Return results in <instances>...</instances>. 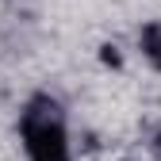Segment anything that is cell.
Instances as JSON below:
<instances>
[{
	"label": "cell",
	"mask_w": 161,
	"mask_h": 161,
	"mask_svg": "<svg viewBox=\"0 0 161 161\" xmlns=\"http://www.w3.org/2000/svg\"><path fill=\"white\" fill-rule=\"evenodd\" d=\"M23 142H27L31 161H69L65 127L58 119V108L46 100L31 104V111L23 115Z\"/></svg>",
	"instance_id": "1"
},
{
	"label": "cell",
	"mask_w": 161,
	"mask_h": 161,
	"mask_svg": "<svg viewBox=\"0 0 161 161\" xmlns=\"http://www.w3.org/2000/svg\"><path fill=\"white\" fill-rule=\"evenodd\" d=\"M142 46H146V54H150V62L161 65V23H153V27L142 31Z\"/></svg>",
	"instance_id": "2"
}]
</instances>
